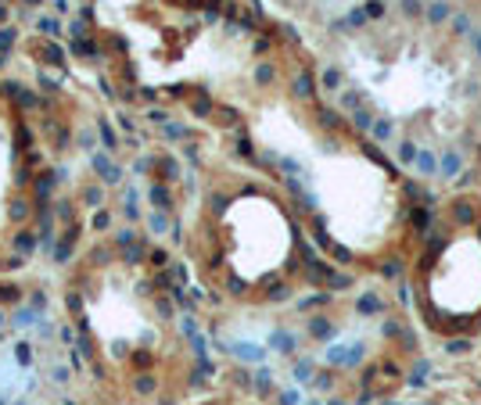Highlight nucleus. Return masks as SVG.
Returning a JSON list of instances; mask_svg holds the SVG:
<instances>
[{
	"label": "nucleus",
	"instance_id": "nucleus-1",
	"mask_svg": "<svg viewBox=\"0 0 481 405\" xmlns=\"http://www.w3.org/2000/svg\"><path fill=\"white\" fill-rule=\"evenodd\" d=\"M348 68L374 108L417 140H453L477 104V54L460 36L424 22L367 29Z\"/></svg>",
	"mask_w": 481,
	"mask_h": 405
},
{
	"label": "nucleus",
	"instance_id": "nucleus-2",
	"mask_svg": "<svg viewBox=\"0 0 481 405\" xmlns=\"http://www.w3.org/2000/svg\"><path fill=\"white\" fill-rule=\"evenodd\" d=\"M302 147L273 140L269 147L291 165L309 205L324 215L327 233L338 244L374 255L398 230V179L384 161L359 140L334 133H309L291 126Z\"/></svg>",
	"mask_w": 481,
	"mask_h": 405
},
{
	"label": "nucleus",
	"instance_id": "nucleus-3",
	"mask_svg": "<svg viewBox=\"0 0 481 405\" xmlns=\"http://www.w3.org/2000/svg\"><path fill=\"white\" fill-rule=\"evenodd\" d=\"M209 280L233 298H269L295 273L298 226L269 187L240 183L212 194L202 219Z\"/></svg>",
	"mask_w": 481,
	"mask_h": 405
},
{
	"label": "nucleus",
	"instance_id": "nucleus-4",
	"mask_svg": "<svg viewBox=\"0 0 481 405\" xmlns=\"http://www.w3.org/2000/svg\"><path fill=\"white\" fill-rule=\"evenodd\" d=\"M413 298L424 327L442 337L481 330V208H456L438 222L417 258Z\"/></svg>",
	"mask_w": 481,
	"mask_h": 405
},
{
	"label": "nucleus",
	"instance_id": "nucleus-5",
	"mask_svg": "<svg viewBox=\"0 0 481 405\" xmlns=\"http://www.w3.org/2000/svg\"><path fill=\"white\" fill-rule=\"evenodd\" d=\"M18 133L0 104V226L11 222V208L18 205Z\"/></svg>",
	"mask_w": 481,
	"mask_h": 405
}]
</instances>
